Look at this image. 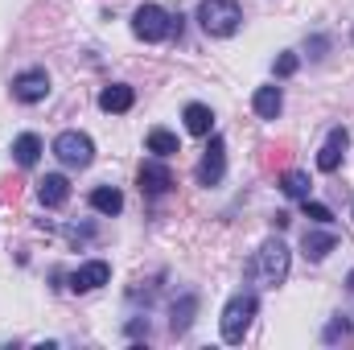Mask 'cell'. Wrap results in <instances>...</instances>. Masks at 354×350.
I'll return each mask as SVG.
<instances>
[{
    "label": "cell",
    "mask_w": 354,
    "mask_h": 350,
    "mask_svg": "<svg viewBox=\"0 0 354 350\" xmlns=\"http://www.w3.org/2000/svg\"><path fill=\"white\" fill-rule=\"evenodd\" d=\"M256 313H260V297H256L252 288L235 293V297H231V301L223 305V342L239 347V342L248 338V330H252Z\"/></svg>",
    "instance_id": "cell-1"
},
{
    "label": "cell",
    "mask_w": 354,
    "mask_h": 350,
    "mask_svg": "<svg viewBox=\"0 0 354 350\" xmlns=\"http://www.w3.org/2000/svg\"><path fill=\"white\" fill-rule=\"evenodd\" d=\"M198 25L206 37H235L243 25V8L235 0H202L198 4Z\"/></svg>",
    "instance_id": "cell-2"
},
{
    "label": "cell",
    "mask_w": 354,
    "mask_h": 350,
    "mask_svg": "<svg viewBox=\"0 0 354 350\" xmlns=\"http://www.w3.org/2000/svg\"><path fill=\"white\" fill-rule=\"evenodd\" d=\"M132 33L149 46L165 42V37H174V12H165L161 4H140L132 12Z\"/></svg>",
    "instance_id": "cell-3"
},
{
    "label": "cell",
    "mask_w": 354,
    "mask_h": 350,
    "mask_svg": "<svg viewBox=\"0 0 354 350\" xmlns=\"http://www.w3.org/2000/svg\"><path fill=\"white\" fill-rule=\"evenodd\" d=\"M288 264H292V252L280 239H268L264 248H260V256H256V276L264 280L268 288H276V284L288 280Z\"/></svg>",
    "instance_id": "cell-4"
},
{
    "label": "cell",
    "mask_w": 354,
    "mask_h": 350,
    "mask_svg": "<svg viewBox=\"0 0 354 350\" xmlns=\"http://www.w3.org/2000/svg\"><path fill=\"white\" fill-rule=\"evenodd\" d=\"M54 157L66 165V169H87L91 161H95V145H91L87 132H58L54 136Z\"/></svg>",
    "instance_id": "cell-5"
},
{
    "label": "cell",
    "mask_w": 354,
    "mask_h": 350,
    "mask_svg": "<svg viewBox=\"0 0 354 350\" xmlns=\"http://www.w3.org/2000/svg\"><path fill=\"white\" fill-rule=\"evenodd\" d=\"M194 177H198V185H206V190L227 177V140H223L218 132H210V145H206V153H202Z\"/></svg>",
    "instance_id": "cell-6"
},
{
    "label": "cell",
    "mask_w": 354,
    "mask_h": 350,
    "mask_svg": "<svg viewBox=\"0 0 354 350\" xmlns=\"http://www.w3.org/2000/svg\"><path fill=\"white\" fill-rule=\"evenodd\" d=\"M50 95V75L41 71V66H29V71H21V75H12V99L17 103H41Z\"/></svg>",
    "instance_id": "cell-7"
},
{
    "label": "cell",
    "mask_w": 354,
    "mask_h": 350,
    "mask_svg": "<svg viewBox=\"0 0 354 350\" xmlns=\"http://www.w3.org/2000/svg\"><path fill=\"white\" fill-rule=\"evenodd\" d=\"M346 149H351V132H346V128H330V136H326V145H322V153H317V169H322V174H338Z\"/></svg>",
    "instance_id": "cell-8"
},
{
    "label": "cell",
    "mask_w": 354,
    "mask_h": 350,
    "mask_svg": "<svg viewBox=\"0 0 354 350\" xmlns=\"http://www.w3.org/2000/svg\"><path fill=\"white\" fill-rule=\"evenodd\" d=\"M140 194H149V198H165L169 190H174V174H169V165H161V161H145L140 165Z\"/></svg>",
    "instance_id": "cell-9"
},
{
    "label": "cell",
    "mask_w": 354,
    "mask_h": 350,
    "mask_svg": "<svg viewBox=\"0 0 354 350\" xmlns=\"http://www.w3.org/2000/svg\"><path fill=\"white\" fill-rule=\"evenodd\" d=\"M107 280H111V264L91 260V264H83V268L71 272V293H95V288H103Z\"/></svg>",
    "instance_id": "cell-10"
},
{
    "label": "cell",
    "mask_w": 354,
    "mask_h": 350,
    "mask_svg": "<svg viewBox=\"0 0 354 350\" xmlns=\"http://www.w3.org/2000/svg\"><path fill=\"white\" fill-rule=\"evenodd\" d=\"M66 198H71V181L62 174H46L37 181V202L46 206V210H58V206H66Z\"/></svg>",
    "instance_id": "cell-11"
},
{
    "label": "cell",
    "mask_w": 354,
    "mask_h": 350,
    "mask_svg": "<svg viewBox=\"0 0 354 350\" xmlns=\"http://www.w3.org/2000/svg\"><path fill=\"white\" fill-rule=\"evenodd\" d=\"M132 103H136V91L128 83H111L99 91V111H107V116H124V111H132Z\"/></svg>",
    "instance_id": "cell-12"
},
{
    "label": "cell",
    "mask_w": 354,
    "mask_h": 350,
    "mask_svg": "<svg viewBox=\"0 0 354 350\" xmlns=\"http://www.w3.org/2000/svg\"><path fill=\"white\" fill-rule=\"evenodd\" d=\"M301 248H305V256H309V260H326V256L338 248V235H334L330 227H326V231L309 227V231H305V239H301Z\"/></svg>",
    "instance_id": "cell-13"
},
{
    "label": "cell",
    "mask_w": 354,
    "mask_h": 350,
    "mask_svg": "<svg viewBox=\"0 0 354 350\" xmlns=\"http://www.w3.org/2000/svg\"><path fill=\"white\" fill-rule=\"evenodd\" d=\"M181 120H185V128H189L194 136H210V132H214V111H210L206 103H185Z\"/></svg>",
    "instance_id": "cell-14"
},
{
    "label": "cell",
    "mask_w": 354,
    "mask_h": 350,
    "mask_svg": "<svg viewBox=\"0 0 354 350\" xmlns=\"http://www.w3.org/2000/svg\"><path fill=\"white\" fill-rule=\"evenodd\" d=\"M252 107H256L260 120H276V116L284 111V91L280 87H260L256 95H252Z\"/></svg>",
    "instance_id": "cell-15"
},
{
    "label": "cell",
    "mask_w": 354,
    "mask_h": 350,
    "mask_svg": "<svg viewBox=\"0 0 354 350\" xmlns=\"http://www.w3.org/2000/svg\"><path fill=\"white\" fill-rule=\"evenodd\" d=\"M12 157H17V165H21V169H33V165H37V157H41V140H37L33 132H21V136L12 140Z\"/></svg>",
    "instance_id": "cell-16"
},
{
    "label": "cell",
    "mask_w": 354,
    "mask_h": 350,
    "mask_svg": "<svg viewBox=\"0 0 354 350\" xmlns=\"http://www.w3.org/2000/svg\"><path fill=\"white\" fill-rule=\"evenodd\" d=\"M91 210H99V214H120L124 210V194L115 190V185H99V190H91Z\"/></svg>",
    "instance_id": "cell-17"
},
{
    "label": "cell",
    "mask_w": 354,
    "mask_h": 350,
    "mask_svg": "<svg viewBox=\"0 0 354 350\" xmlns=\"http://www.w3.org/2000/svg\"><path fill=\"white\" fill-rule=\"evenodd\" d=\"M145 149H149V153H157V157L165 161V157L181 153V140H177L174 132H165V128H153V132L145 136Z\"/></svg>",
    "instance_id": "cell-18"
},
{
    "label": "cell",
    "mask_w": 354,
    "mask_h": 350,
    "mask_svg": "<svg viewBox=\"0 0 354 350\" xmlns=\"http://www.w3.org/2000/svg\"><path fill=\"white\" fill-rule=\"evenodd\" d=\"M280 190L288 194V198H309V174H301V169H288V174L280 177Z\"/></svg>",
    "instance_id": "cell-19"
},
{
    "label": "cell",
    "mask_w": 354,
    "mask_h": 350,
    "mask_svg": "<svg viewBox=\"0 0 354 350\" xmlns=\"http://www.w3.org/2000/svg\"><path fill=\"white\" fill-rule=\"evenodd\" d=\"M194 309H198V297H194V293L181 297V305H174V334H185V330H189V322H194L189 313H194Z\"/></svg>",
    "instance_id": "cell-20"
},
{
    "label": "cell",
    "mask_w": 354,
    "mask_h": 350,
    "mask_svg": "<svg viewBox=\"0 0 354 350\" xmlns=\"http://www.w3.org/2000/svg\"><path fill=\"white\" fill-rule=\"evenodd\" d=\"M297 66H301V58H297L292 50H284V54L272 62V75H276V79H292V75H297Z\"/></svg>",
    "instance_id": "cell-21"
},
{
    "label": "cell",
    "mask_w": 354,
    "mask_h": 350,
    "mask_svg": "<svg viewBox=\"0 0 354 350\" xmlns=\"http://www.w3.org/2000/svg\"><path fill=\"white\" fill-rule=\"evenodd\" d=\"M301 206H305V219H313V223H322V227H330V223H334V210H330V206L309 202V198H301Z\"/></svg>",
    "instance_id": "cell-22"
},
{
    "label": "cell",
    "mask_w": 354,
    "mask_h": 350,
    "mask_svg": "<svg viewBox=\"0 0 354 350\" xmlns=\"http://www.w3.org/2000/svg\"><path fill=\"white\" fill-rule=\"evenodd\" d=\"M346 330H351V322H346V317H334V322H330V330H326V342L346 338Z\"/></svg>",
    "instance_id": "cell-23"
},
{
    "label": "cell",
    "mask_w": 354,
    "mask_h": 350,
    "mask_svg": "<svg viewBox=\"0 0 354 350\" xmlns=\"http://www.w3.org/2000/svg\"><path fill=\"white\" fill-rule=\"evenodd\" d=\"M268 157H264V165H276V161H284L288 157V145H276V149H264Z\"/></svg>",
    "instance_id": "cell-24"
},
{
    "label": "cell",
    "mask_w": 354,
    "mask_h": 350,
    "mask_svg": "<svg viewBox=\"0 0 354 350\" xmlns=\"http://www.w3.org/2000/svg\"><path fill=\"white\" fill-rule=\"evenodd\" d=\"M346 288H354V272H351V276H346Z\"/></svg>",
    "instance_id": "cell-25"
}]
</instances>
